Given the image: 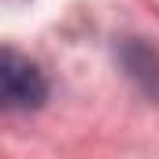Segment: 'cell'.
Segmentation results:
<instances>
[{
  "mask_svg": "<svg viewBox=\"0 0 159 159\" xmlns=\"http://www.w3.org/2000/svg\"><path fill=\"white\" fill-rule=\"evenodd\" d=\"M0 96H4L7 111H34L48 96V81L26 56H19L15 48H4V56H0Z\"/></svg>",
  "mask_w": 159,
  "mask_h": 159,
  "instance_id": "cell-1",
  "label": "cell"
},
{
  "mask_svg": "<svg viewBox=\"0 0 159 159\" xmlns=\"http://www.w3.org/2000/svg\"><path fill=\"white\" fill-rule=\"evenodd\" d=\"M119 59H122V70L133 78V85L141 93H148L152 100H159V48L148 44L141 37H126L119 48Z\"/></svg>",
  "mask_w": 159,
  "mask_h": 159,
  "instance_id": "cell-2",
  "label": "cell"
}]
</instances>
